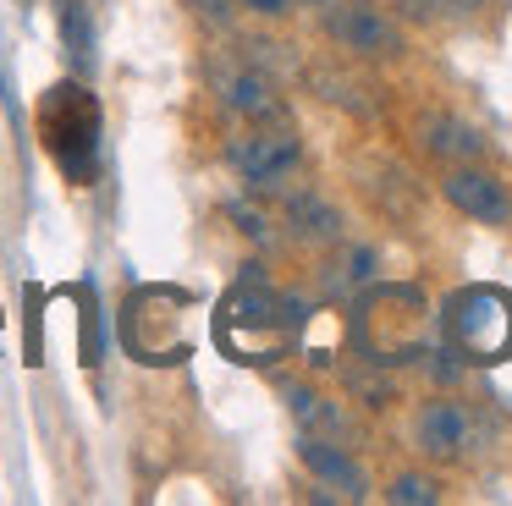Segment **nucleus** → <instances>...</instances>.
Listing matches in <instances>:
<instances>
[{"mask_svg":"<svg viewBox=\"0 0 512 506\" xmlns=\"http://www.w3.org/2000/svg\"><path fill=\"white\" fill-rule=\"evenodd\" d=\"M292 413H298V424L309 429V435H320V429H331V435H353V424L342 418V407L336 402H320L314 391H287Z\"/></svg>","mask_w":512,"mask_h":506,"instance_id":"2eb2a0df","label":"nucleus"},{"mask_svg":"<svg viewBox=\"0 0 512 506\" xmlns=\"http://www.w3.org/2000/svg\"><path fill=\"white\" fill-rule=\"evenodd\" d=\"M446 330L468 363H507L512 358V292L479 281L446 297Z\"/></svg>","mask_w":512,"mask_h":506,"instance_id":"39448f33","label":"nucleus"},{"mask_svg":"<svg viewBox=\"0 0 512 506\" xmlns=\"http://www.w3.org/2000/svg\"><path fill=\"white\" fill-rule=\"evenodd\" d=\"M226 160L248 187H281L298 165V138L292 127H248L243 138L226 143Z\"/></svg>","mask_w":512,"mask_h":506,"instance_id":"423d86ee","label":"nucleus"},{"mask_svg":"<svg viewBox=\"0 0 512 506\" xmlns=\"http://www.w3.org/2000/svg\"><path fill=\"white\" fill-rule=\"evenodd\" d=\"M353 336L375 363H402L424 352V297L413 286H380L358 303Z\"/></svg>","mask_w":512,"mask_h":506,"instance_id":"20e7f679","label":"nucleus"},{"mask_svg":"<svg viewBox=\"0 0 512 506\" xmlns=\"http://www.w3.org/2000/svg\"><path fill=\"white\" fill-rule=\"evenodd\" d=\"M303 308L265 286L259 275H243L215 308V341L232 363H276L298 341Z\"/></svg>","mask_w":512,"mask_h":506,"instance_id":"f257e3e1","label":"nucleus"},{"mask_svg":"<svg viewBox=\"0 0 512 506\" xmlns=\"http://www.w3.org/2000/svg\"><path fill=\"white\" fill-rule=\"evenodd\" d=\"M419 446L430 457H457L468 446V413L457 402H430L419 413Z\"/></svg>","mask_w":512,"mask_h":506,"instance_id":"9b49d317","label":"nucleus"},{"mask_svg":"<svg viewBox=\"0 0 512 506\" xmlns=\"http://www.w3.org/2000/svg\"><path fill=\"white\" fill-rule=\"evenodd\" d=\"M424 143H430V154H441V160H474V154L485 149V138L457 116H430L424 121Z\"/></svg>","mask_w":512,"mask_h":506,"instance_id":"f8f14e48","label":"nucleus"},{"mask_svg":"<svg viewBox=\"0 0 512 506\" xmlns=\"http://www.w3.org/2000/svg\"><path fill=\"white\" fill-rule=\"evenodd\" d=\"M325 33H331L342 50L353 55H397L402 50V28L375 6V0H342V6L325 11Z\"/></svg>","mask_w":512,"mask_h":506,"instance_id":"0eeeda50","label":"nucleus"},{"mask_svg":"<svg viewBox=\"0 0 512 506\" xmlns=\"http://www.w3.org/2000/svg\"><path fill=\"white\" fill-rule=\"evenodd\" d=\"M408 6H413V11H419V17H424V11H441V6H452V0H408Z\"/></svg>","mask_w":512,"mask_h":506,"instance_id":"6ab92c4d","label":"nucleus"},{"mask_svg":"<svg viewBox=\"0 0 512 506\" xmlns=\"http://www.w3.org/2000/svg\"><path fill=\"white\" fill-rule=\"evenodd\" d=\"M221 94H226V105H232L237 116H248V121H281L287 116L281 99H276V88H270L254 66H237L232 77H221Z\"/></svg>","mask_w":512,"mask_h":506,"instance_id":"9d476101","label":"nucleus"},{"mask_svg":"<svg viewBox=\"0 0 512 506\" xmlns=\"http://www.w3.org/2000/svg\"><path fill=\"white\" fill-rule=\"evenodd\" d=\"M248 11H259V17H281V11H292L298 0H243Z\"/></svg>","mask_w":512,"mask_h":506,"instance_id":"a211bd4d","label":"nucleus"},{"mask_svg":"<svg viewBox=\"0 0 512 506\" xmlns=\"http://www.w3.org/2000/svg\"><path fill=\"white\" fill-rule=\"evenodd\" d=\"M56 17H61V39H67V55L78 61V72H89L94 61V22L78 0H56Z\"/></svg>","mask_w":512,"mask_h":506,"instance_id":"4468645a","label":"nucleus"},{"mask_svg":"<svg viewBox=\"0 0 512 506\" xmlns=\"http://www.w3.org/2000/svg\"><path fill=\"white\" fill-rule=\"evenodd\" d=\"M287 220H292V231H298L303 242H331L336 231H342L336 209H331V204H320V198H309V193H298V198L287 204Z\"/></svg>","mask_w":512,"mask_h":506,"instance_id":"ddd939ff","label":"nucleus"},{"mask_svg":"<svg viewBox=\"0 0 512 506\" xmlns=\"http://www.w3.org/2000/svg\"><path fill=\"white\" fill-rule=\"evenodd\" d=\"M435 495H441V490H435V479H419V473H402V479L386 490V501H397V506H430Z\"/></svg>","mask_w":512,"mask_h":506,"instance_id":"dca6fc26","label":"nucleus"},{"mask_svg":"<svg viewBox=\"0 0 512 506\" xmlns=\"http://www.w3.org/2000/svg\"><path fill=\"white\" fill-rule=\"evenodd\" d=\"M188 308L193 292L182 286H138L122 308V341L138 363H182L193 358L188 336Z\"/></svg>","mask_w":512,"mask_h":506,"instance_id":"7ed1b4c3","label":"nucleus"},{"mask_svg":"<svg viewBox=\"0 0 512 506\" xmlns=\"http://www.w3.org/2000/svg\"><path fill=\"white\" fill-rule=\"evenodd\" d=\"M100 132H105L100 99L78 77L45 88V99H39V138H45V154L56 160V171L72 187H89L100 176Z\"/></svg>","mask_w":512,"mask_h":506,"instance_id":"f03ea898","label":"nucleus"},{"mask_svg":"<svg viewBox=\"0 0 512 506\" xmlns=\"http://www.w3.org/2000/svg\"><path fill=\"white\" fill-rule=\"evenodd\" d=\"M298 457H303V468H309L314 479L336 484V490H342V501H364V495H369V479H364V468H358V462L347 457L342 446H331V440H320V435H303V440H298Z\"/></svg>","mask_w":512,"mask_h":506,"instance_id":"1a4fd4ad","label":"nucleus"},{"mask_svg":"<svg viewBox=\"0 0 512 506\" xmlns=\"http://www.w3.org/2000/svg\"><path fill=\"white\" fill-rule=\"evenodd\" d=\"M446 198H452V209H463L468 220H479V226H507L512 220L507 182H501L496 171H479V165H463V171L446 176Z\"/></svg>","mask_w":512,"mask_h":506,"instance_id":"6e6552de","label":"nucleus"},{"mask_svg":"<svg viewBox=\"0 0 512 506\" xmlns=\"http://www.w3.org/2000/svg\"><path fill=\"white\" fill-rule=\"evenodd\" d=\"M193 6V17H204L210 28H226L232 22V0H188Z\"/></svg>","mask_w":512,"mask_h":506,"instance_id":"f3484780","label":"nucleus"}]
</instances>
